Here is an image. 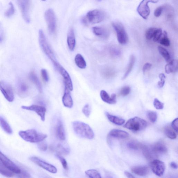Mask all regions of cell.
Here are the masks:
<instances>
[{
    "label": "cell",
    "instance_id": "8992f818",
    "mask_svg": "<svg viewBox=\"0 0 178 178\" xmlns=\"http://www.w3.org/2000/svg\"><path fill=\"white\" fill-rule=\"evenodd\" d=\"M112 26L117 34L118 42L122 44H126L128 40V36L123 24L119 21H114Z\"/></svg>",
    "mask_w": 178,
    "mask_h": 178
},
{
    "label": "cell",
    "instance_id": "94428289",
    "mask_svg": "<svg viewBox=\"0 0 178 178\" xmlns=\"http://www.w3.org/2000/svg\"><path fill=\"white\" fill-rule=\"evenodd\" d=\"M105 178H114L113 177H112L110 176H106Z\"/></svg>",
    "mask_w": 178,
    "mask_h": 178
},
{
    "label": "cell",
    "instance_id": "4dcf8cb0",
    "mask_svg": "<svg viewBox=\"0 0 178 178\" xmlns=\"http://www.w3.org/2000/svg\"><path fill=\"white\" fill-rule=\"evenodd\" d=\"M75 61L77 66L80 69H84L87 67L86 61L81 54H78L76 56Z\"/></svg>",
    "mask_w": 178,
    "mask_h": 178
},
{
    "label": "cell",
    "instance_id": "8d00e7d4",
    "mask_svg": "<svg viewBox=\"0 0 178 178\" xmlns=\"http://www.w3.org/2000/svg\"><path fill=\"white\" fill-rule=\"evenodd\" d=\"M85 173L90 178H102L100 173L96 170H89L86 171Z\"/></svg>",
    "mask_w": 178,
    "mask_h": 178
},
{
    "label": "cell",
    "instance_id": "74e56055",
    "mask_svg": "<svg viewBox=\"0 0 178 178\" xmlns=\"http://www.w3.org/2000/svg\"><path fill=\"white\" fill-rule=\"evenodd\" d=\"M102 74L104 77L106 78H110L114 77L115 73L114 70L110 68H105L102 71Z\"/></svg>",
    "mask_w": 178,
    "mask_h": 178
},
{
    "label": "cell",
    "instance_id": "9a60e30c",
    "mask_svg": "<svg viewBox=\"0 0 178 178\" xmlns=\"http://www.w3.org/2000/svg\"><path fill=\"white\" fill-rule=\"evenodd\" d=\"M21 108L26 110L35 112L40 117L41 120L43 121L45 120L46 109L44 106L34 105L30 106H22Z\"/></svg>",
    "mask_w": 178,
    "mask_h": 178
},
{
    "label": "cell",
    "instance_id": "60d3db41",
    "mask_svg": "<svg viewBox=\"0 0 178 178\" xmlns=\"http://www.w3.org/2000/svg\"><path fill=\"white\" fill-rule=\"evenodd\" d=\"M142 144L135 141H130L127 144V146L129 149L137 150L141 149Z\"/></svg>",
    "mask_w": 178,
    "mask_h": 178
},
{
    "label": "cell",
    "instance_id": "e575fe53",
    "mask_svg": "<svg viewBox=\"0 0 178 178\" xmlns=\"http://www.w3.org/2000/svg\"><path fill=\"white\" fill-rule=\"evenodd\" d=\"M56 151L57 155L62 156V155H67L69 153V150L61 144H59L56 148Z\"/></svg>",
    "mask_w": 178,
    "mask_h": 178
},
{
    "label": "cell",
    "instance_id": "4fadbf2b",
    "mask_svg": "<svg viewBox=\"0 0 178 178\" xmlns=\"http://www.w3.org/2000/svg\"><path fill=\"white\" fill-rule=\"evenodd\" d=\"M151 170L157 176L161 177L164 175L165 170V163L158 160H154L151 164Z\"/></svg>",
    "mask_w": 178,
    "mask_h": 178
},
{
    "label": "cell",
    "instance_id": "816d5d0a",
    "mask_svg": "<svg viewBox=\"0 0 178 178\" xmlns=\"http://www.w3.org/2000/svg\"><path fill=\"white\" fill-rule=\"evenodd\" d=\"M18 175L17 177L18 178H30V175L27 171H22L21 173Z\"/></svg>",
    "mask_w": 178,
    "mask_h": 178
},
{
    "label": "cell",
    "instance_id": "277c9868",
    "mask_svg": "<svg viewBox=\"0 0 178 178\" xmlns=\"http://www.w3.org/2000/svg\"><path fill=\"white\" fill-rule=\"evenodd\" d=\"M105 17V14L100 10H94L88 12L82 21L85 25L96 24L101 22Z\"/></svg>",
    "mask_w": 178,
    "mask_h": 178
},
{
    "label": "cell",
    "instance_id": "1f68e13d",
    "mask_svg": "<svg viewBox=\"0 0 178 178\" xmlns=\"http://www.w3.org/2000/svg\"><path fill=\"white\" fill-rule=\"evenodd\" d=\"M0 174L8 178L12 177L14 176V173L5 166L1 161H0Z\"/></svg>",
    "mask_w": 178,
    "mask_h": 178
},
{
    "label": "cell",
    "instance_id": "83f0119b",
    "mask_svg": "<svg viewBox=\"0 0 178 178\" xmlns=\"http://www.w3.org/2000/svg\"><path fill=\"white\" fill-rule=\"evenodd\" d=\"M135 60L136 59L134 55H132L130 56L128 66L127 67L126 72L123 77V80L125 79L129 76L130 72H132L134 66Z\"/></svg>",
    "mask_w": 178,
    "mask_h": 178
},
{
    "label": "cell",
    "instance_id": "2e32d148",
    "mask_svg": "<svg viewBox=\"0 0 178 178\" xmlns=\"http://www.w3.org/2000/svg\"><path fill=\"white\" fill-rule=\"evenodd\" d=\"M29 87L26 82L20 81L17 83L16 91L18 95L20 97L24 98L27 96L29 94Z\"/></svg>",
    "mask_w": 178,
    "mask_h": 178
},
{
    "label": "cell",
    "instance_id": "91938a15",
    "mask_svg": "<svg viewBox=\"0 0 178 178\" xmlns=\"http://www.w3.org/2000/svg\"><path fill=\"white\" fill-rule=\"evenodd\" d=\"M171 168H172L175 169H176L177 168V165L176 162H172L171 163Z\"/></svg>",
    "mask_w": 178,
    "mask_h": 178
},
{
    "label": "cell",
    "instance_id": "11a10c76",
    "mask_svg": "<svg viewBox=\"0 0 178 178\" xmlns=\"http://www.w3.org/2000/svg\"><path fill=\"white\" fill-rule=\"evenodd\" d=\"M38 148L40 151H45L47 150L48 148V145L45 142H41L38 144Z\"/></svg>",
    "mask_w": 178,
    "mask_h": 178
},
{
    "label": "cell",
    "instance_id": "ffe728a7",
    "mask_svg": "<svg viewBox=\"0 0 178 178\" xmlns=\"http://www.w3.org/2000/svg\"><path fill=\"white\" fill-rule=\"evenodd\" d=\"M92 30L94 34L96 36L103 39H107L109 36V31L105 28L95 26L93 28Z\"/></svg>",
    "mask_w": 178,
    "mask_h": 178
},
{
    "label": "cell",
    "instance_id": "7402d4cb",
    "mask_svg": "<svg viewBox=\"0 0 178 178\" xmlns=\"http://www.w3.org/2000/svg\"><path fill=\"white\" fill-rule=\"evenodd\" d=\"M100 96L104 102L109 104H115L116 103V95L115 94H113L110 97L105 91L102 90L101 91Z\"/></svg>",
    "mask_w": 178,
    "mask_h": 178
},
{
    "label": "cell",
    "instance_id": "c3c4849f",
    "mask_svg": "<svg viewBox=\"0 0 178 178\" xmlns=\"http://www.w3.org/2000/svg\"><path fill=\"white\" fill-rule=\"evenodd\" d=\"M58 158L60 161L62 166L65 170H68V165L66 160L61 156L57 155Z\"/></svg>",
    "mask_w": 178,
    "mask_h": 178
},
{
    "label": "cell",
    "instance_id": "52a82bcc",
    "mask_svg": "<svg viewBox=\"0 0 178 178\" xmlns=\"http://www.w3.org/2000/svg\"><path fill=\"white\" fill-rule=\"evenodd\" d=\"M44 18L47 23L49 33L53 35L55 33L56 29L55 14L52 9H49L44 13Z\"/></svg>",
    "mask_w": 178,
    "mask_h": 178
},
{
    "label": "cell",
    "instance_id": "d590c367",
    "mask_svg": "<svg viewBox=\"0 0 178 178\" xmlns=\"http://www.w3.org/2000/svg\"><path fill=\"white\" fill-rule=\"evenodd\" d=\"M164 132L166 135L171 139H176L177 137L176 134L170 127L167 126L165 127Z\"/></svg>",
    "mask_w": 178,
    "mask_h": 178
},
{
    "label": "cell",
    "instance_id": "6da1fadb",
    "mask_svg": "<svg viewBox=\"0 0 178 178\" xmlns=\"http://www.w3.org/2000/svg\"><path fill=\"white\" fill-rule=\"evenodd\" d=\"M73 127L74 132L80 137L89 139L94 137V132L87 124L80 121H75L73 123Z\"/></svg>",
    "mask_w": 178,
    "mask_h": 178
},
{
    "label": "cell",
    "instance_id": "f6af8a7d",
    "mask_svg": "<svg viewBox=\"0 0 178 178\" xmlns=\"http://www.w3.org/2000/svg\"><path fill=\"white\" fill-rule=\"evenodd\" d=\"M82 112L85 116L87 118L90 117L91 113V108L90 105L88 104L85 105L82 108Z\"/></svg>",
    "mask_w": 178,
    "mask_h": 178
},
{
    "label": "cell",
    "instance_id": "484cf974",
    "mask_svg": "<svg viewBox=\"0 0 178 178\" xmlns=\"http://www.w3.org/2000/svg\"><path fill=\"white\" fill-rule=\"evenodd\" d=\"M105 115L108 119L112 123L116 125L121 126L125 123V120L123 119L111 115L108 112H106Z\"/></svg>",
    "mask_w": 178,
    "mask_h": 178
},
{
    "label": "cell",
    "instance_id": "836d02e7",
    "mask_svg": "<svg viewBox=\"0 0 178 178\" xmlns=\"http://www.w3.org/2000/svg\"><path fill=\"white\" fill-rule=\"evenodd\" d=\"M158 49L160 54L165 59L166 61L168 62L170 60L171 55L166 49L160 46H158Z\"/></svg>",
    "mask_w": 178,
    "mask_h": 178
},
{
    "label": "cell",
    "instance_id": "f5cc1de1",
    "mask_svg": "<svg viewBox=\"0 0 178 178\" xmlns=\"http://www.w3.org/2000/svg\"><path fill=\"white\" fill-rule=\"evenodd\" d=\"M5 34L3 27L0 22V43L2 42L4 40Z\"/></svg>",
    "mask_w": 178,
    "mask_h": 178
},
{
    "label": "cell",
    "instance_id": "30bf717a",
    "mask_svg": "<svg viewBox=\"0 0 178 178\" xmlns=\"http://www.w3.org/2000/svg\"><path fill=\"white\" fill-rule=\"evenodd\" d=\"M54 67L63 77L65 86L69 89L70 91H72L73 90V84L72 79L69 73L59 63L55 65Z\"/></svg>",
    "mask_w": 178,
    "mask_h": 178
},
{
    "label": "cell",
    "instance_id": "f907efd6",
    "mask_svg": "<svg viewBox=\"0 0 178 178\" xmlns=\"http://www.w3.org/2000/svg\"><path fill=\"white\" fill-rule=\"evenodd\" d=\"M130 88L126 86L121 88L120 91V94L123 96H126L130 93Z\"/></svg>",
    "mask_w": 178,
    "mask_h": 178
},
{
    "label": "cell",
    "instance_id": "d4e9b609",
    "mask_svg": "<svg viewBox=\"0 0 178 178\" xmlns=\"http://www.w3.org/2000/svg\"><path fill=\"white\" fill-rule=\"evenodd\" d=\"M178 70V61L176 60L171 61L165 67V72L167 74L176 73Z\"/></svg>",
    "mask_w": 178,
    "mask_h": 178
},
{
    "label": "cell",
    "instance_id": "7dc6e473",
    "mask_svg": "<svg viewBox=\"0 0 178 178\" xmlns=\"http://www.w3.org/2000/svg\"><path fill=\"white\" fill-rule=\"evenodd\" d=\"M159 78L160 81L158 82V85L160 88H162L165 84L166 76L164 73H162L159 74Z\"/></svg>",
    "mask_w": 178,
    "mask_h": 178
},
{
    "label": "cell",
    "instance_id": "3957f363",
    "mask_svg": "<svg viewBox=\"0 0 178 178\" xmlns=\"http://www.w3.org/2000/svg\"><path fill=\"white\" fill-rule=\"evenodd\" d=\"M39 40L41 49L53 64L58 62L56 58L54 52L50 47L44 35V31L40 29L39 31Z\"/></svg>",
    "mask_w": 178,
    "mask_h": 178
},
{
    "label": "cell",
    "instance_id": "9f6ffc18",
    "mask_svg": "<svg viewBox=\"0 0 178 178\" xmlns=\"http://www.w3.org/2000/svg\"><path fill=\"white\" fill-rule=\"evenodd\" d=\"M178 119L176 118L172 122L171 126L173 129L176 132H178Z\"/></svg>",
    "mask_w": 178,
    "mask_h": 178
},
{
    "label": "cell",
    "instance_id": "44dd1931",
    "mask_svg": "<svg viewBox=\"0 0 178 178\" xmlns=\"http://www.w3.org/2000/svg\"><path fill=\"white\" fill-rule=\"evenodd\" d=\"M67 43L69 49L71 51H73L76 46V40L75 32L73 28H70L68 32Z\"/></svg>",
    "mask_w": 178,
    "mask_h": 178
},
{
    "label": "cell",
    "instance_id": "ee69618b",
    "mask_svg": "<svg viewBox=\"0 0 178 178\" xmlns=\"http://www.w3.org/2000/svg\"><path fill=\"white\" fill-rule=\"evenodd\" d=\"M110 53L111 55L114 57H119L121 54L120 50L116 47H112L110 49Z\"/></svg>",
    "mask_w": 178,
    "mask_h": 178
},
{
    "label": "cell",
    "instance_id": "7bdbcfd3",
    "mask_svg": "<svg viewBox=\"0 0 178 178\" xmlns=\"http://www.w3.org/2000/svg\"><path fill=\"white\" fill-rule=\"evenodd\" d=\"M157 29V28H150L147 30L145 34L147 40H150L152 39L154 34Z\"/></svg>",
    "mask_w": 178,
    "mask_h": 178
},
{
    "label": "cell",
    "instance_id": "db71d44e",
    "mask_svg": "<svg viewBox=\"0 0 178 178\" xmlns=\"http://www.w3.org/2000/svg\"><path fill=\"white\" fill-rule=\"evenodd\" d=\"M163 10V7H160L157 8L154 12V16L156 17H159L161 15Z\"/></svg>",
    "mask_w": 178,
    "mask_h": 178
},
{
    "label": "cell",
    "instance_id": "8fae6325",
    "mask_svg": "<svg viewBox=\"0 0 178 178\" xmlns=\"http://www.w3.org/2000/svg\"><path fill=\"white\" fill-rule=\"evenodd\" d=\"M30 160L40 167L50 173L55 174L57 172V169L54 166L43 161L37 157H31L30 158Z\"/></svg>",
    "mask_w": 178,
    "mask_h": 178
},
{
    "label": "cell",
    "instance_id": "9c48e42d",
    "mask_svg": "<svg viewBox=\"0 0 178 178\" xmlns=\"http://www.w3.org/2000/svg\"><path fill=\"white\" fill-rule=\"evenodd\" d=\"M0 90L8 102L13 101L14 99V92L11 85L4 81H0Z\"/></svg>",
    "mask_w": 178,
    "mask_h": 178
},
{
    "label": "cell",
    "instance_id": "ac0fdd59",
    "mask_svg": "<svg viewBox=\"0 0 178 178\" xmlns=\"http://www.w3.org/2000/svg\"><path fill=\"white\" fill-rule=\"evenodd\" d=\"M70 91L69 89L66 86L62 100V102L65 107L68 108H71L73 106V101Z\"/></svg>",
    "mask_w": 178,
    "mask_h": 178
},
{
    "label": "cell",
    "instance_id": "bcb514c9",
    "mask_svg": "<svg viewBox=\"0 0 178 178\" xmlns=\"http://www.w3.org/2000/svg\"><path fill=\"white\" fill-rule=\"evenodd\" d=\"M153 105L155 108L157 110H162L164 107V104L157 99L154 100Z\"/></svg>",
    "mask_w": 178,
    "mask_h": 178
},
{
    "label": "cell",
    "instance_id": "f35d334b",
    "mask_svg": "<svg viewBox=\"0 0 178 178\" xmlns=\"http://www.w3.org/2000/svg\"><path fill=\"white\" fill-rule=\"evenodd\" d=\"M15 12V9L14 6L12 2L9 3L8 8L7 11L5 12L4 15L5 16L10 17L12 16Z\"/></svg>",
    "mask_w": 178,
    "mask_h": 178
},
{
    "label": "cell",
    "instance_id": "f546056e",
    "mask_svg": "<svg viewBox=\"0 0 178 178\" xmlns=\"http://www.w3.org/2000/svg\"><path fill=\"white\" fill-rule=\"evenodd\" d=\"M0 126L4 131L9 134H11L12 130L7 120L2 116H0Z\"/></svg>",
    "mask_w": 178,
    "mask_h": 178
},
{
    "label": "cell",
    "instance_id": "ab89813d",
    "mask_svg": "<svg viewBox=\"0 0 178 178\" xmlns=\"http://www.w3.org/2000/svg\"><path fill=\"white\" fill-rule=\"evenodd\" d=\"M148 118L152 123H155L158 118V115L156 112L148 111L147 113Z\"/></svg>",
    "mask_w": 178,
    "mask_h": 178
},
{
    "label": "cell",
    "instance_id": "d6986e66",
    "mask_svg": "<svg viewBox=\"0 0 178 178\" xmlns=\"http://www.w3.org/2000/svg\"><path fill=\"white\" fill-rule=\"evenodd\" d=\"M152 152L156 155L158 154L165 153L167 152V149L165 144L163 142H159L154 144L151 148Z\"/></svg>",
    "mask_w": 178,
    "mask_h": 178
},
{
    "label": "cell",
    "instance_id": "e0dca14e",
    "mask_svg": "<svg viewBox=\"0 0 178 178\" xmlns=\"http://www.w3.org/2000/svg\"><path fill=\"white\" fill-rule=\"evenodd\" d=\"M55 135L56 137L60 141H64L66 139V133L63 123L61 119H58L55 128Z\"/></svg>",
    "mask_w": 178,
    "mask_h": 178
},
{
    "label": "cell",
    "instance_id": "5bb4252c",
    "mask_svg": "<svg viewBox=\"0 0 178 178\" xmlns=\"http://www.w3.org/2000/svg\"><path fill=\"white\" fill-rule=\"evenodd\" d=\"M150 1L143 0L139 3L137 8L138 13L143 18L147 20L150 14V10L148 4Z\"/></svg>",
    "mask_w": 178,
    "mask_h": 178
},
{
    "label": "cell",
    "instance_id": "ba28073f",
    "mask_svg": "<svg viewBox=\"0 0 178 178\" xmlns=\"http://www.w3.org/2000/svg\"><path fill=\"white\" fill-rule=\"evenodd\" d=\"M17 4L21 12L24 20L27 23L30 22V1L27 0H19Z\"/></svg>",
    "mask_w": 178,
    "mask_h": 178
},
{
    "label": "cell",
    "instance_id": "4316f807",
    "mask_svg": "<svg viewBox=\"0 0 178 178\" xmlns=\"http://www.w3.org/2000/svg\"><path fill=\"white\" fill-rule=\"evenodd\" d=\"M29 78L30 81L37 87L38 91L40 93L42 92V87L40 80L34 72H32L30 73Z\"/></svg>",
    "mask_w": 178,
    "mask_h": 178
},
{
    "label": "cell",
    "instance_id": "6f0895ef",
    "mask_svg": "<svg viewBox=\"0 0 178 178\" xmlns=\"http://www.w3.org/2000/svg\"><path fill=\"white\" fill-rule=\"evenodd\" d=\"M152 66V64L150 63H145L143 67V69H142L143 73L144 74L147 71L149 70Z\"/></svg>",
    "mask_w": 178,
    "mask_h": 178
},
{
    "label": "cell",
    "instance_id": "b9f144b4",
    "mask_svg": "<svg viewBox=\"0 0 178 178\" xmlns=\"http://www.w3.org/2000/svg\"><path fill=\"white\" fill-rule=\"evenodd\" d=\"M162 31L161 28H157L155 34L153 35L152 40L155 42H158L159 40L161 39L162 35Z\"/></svg>",
    "mask_w": 178,
    "mask_h": 178
},
{
    "label": "cell",
    "instance_id": "603a6c76",
    "mask_svg": "<svg viewBox=\"0 0 178 178\" xmlns=\"http://www.w3.org/2000/svg\"><path fill=\"white\" fill-rule=\"evenodd\" d=\"M129 134L123 130L114 129L109 133L108 138H117L124 139L128 138Z\"/></svg>",
    "mask_w": 178,
    "mask_h": 178
},
{
    "label": "cell",
    "instance_id": "5b68a950",
    "mask_svg": "<svg viewBox=\"0 0 178 178\" xmlns=\"http://www.w3.org/2000/svg\"><path fill=\"white\" fill-rule=\"evenodd\" d=\"M147 125L146 121L141 118L135 117L130 119L127 121L124 127L132 131L138 132L145 129Z\"/></svg>",
    "mask_w": 178,
    "mask_h": 178
},
{
    "label": "cell",
    "instance_id": "d6a6232c",
    "mask_svg": "<svg viewBox=\"0 0 178 178\" xmlns=\"http://www.w3.org/2000/svg\"><path fill=\"white\" fill-rule=\"evenodd\" d=\"M158 43L165 46H169L170 45V41L168 37L167 33L166 31H164L161 39Z\"/></svg>",
    "mask_w": 178,
    "mask_h": 178
},
{
    "label": "cell",
    "instance_id": "681fc988",
    "mask_svg": "<svg viewBox=\"0 0 178 178\" xmlns=\"http://www.w3.org/2000/svg\"><path fill=\"white\" fill-rule=\"evenodd\" d=\"M41 74L44 81L46 82H48L49 80V77L47 71L45 69H41Z\"/></svg>",
    "mask_w": 178,
    "mask_h": 178
},
{
    "label": "cell",
    "instance_id": "7a4b0ae2",
    "mask_svg": "<svg viewBox=\"0 0 178 178\" xmlns=\"http://www.w3.org/2000/svg\"><path fill=\"white\" fill-rule=\"evenodd\" d=\"M20 137L25 141L32 143L42 142L47 138V135L38 132L35 129L20 131L19 133Z\"/></svg>",
    "mask_w": 178,
    "mask_h": 178
},
{
    "label": "cell",
    "instance_id": "7c38bea8",
    "mask_svg": "<svg viewBox=\"0 0 178 178\" xmlns=\"http://www.w3.org/2000/svg\"><path fill=\"white\" fill-rule=\"evenodd\" d=\"M0 161L14 173L19 174L21 170L18 166L0 151Z\"/></svg>",
    "mask_w": 178,
    "mask_h": 178
},
{
    "label": "cell",
    "instance_id": "680465c9",
    "mask_svg": "<svg viewBox=\"0 0 178 178\" xmlns=\"http://www.w3.org/2000/svg\"><path fill=\"white\" fill-rule=\"evenodd\" d=\"M124 174H125L126 176L128 178H136L133 175L129 172L128 171H126L124 172Z\"/></svg>",
    "mask_w": 178,
    "mask_h": 178
},
{
    "label": "cell",
    "instance_id": "f1b7e54d",
    "mask_svg": "<svg viewBox=\"0 0 178 178\" xmlns=\"http://www.w3.org/2000/svg\"><path fill=\"white\" fill-rule=\"evenodd\" d=\"M141 149L142 151V152L144 156L148 160H152L153 158V156L155 155L151 150V148L147 146L146 145L142 144Z\"/></svg>",
    "mask_w": 178,
    "mask_h": 178
},
{
    "label": "cell",
    "instance_id": "cb8c5ba5",
    "mask_svg": "<svg viewBox=\"0 0 178 178\" xmlns=\"http://www.w3.org/2000/svg\"><path fill=\"white\" fill-rule=\"evenodd\" d=\"M131 170L133 173L140 176H146L149 173V169L146 166H138L133 167Z\"/></svg>",
    "mask_w": 178,
    "mask_h": 178
}]
</instances>
